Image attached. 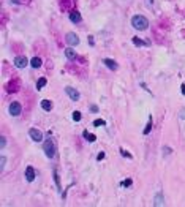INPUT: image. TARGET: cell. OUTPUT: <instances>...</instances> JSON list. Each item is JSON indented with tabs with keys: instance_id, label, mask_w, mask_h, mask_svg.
Returning a JSON list of instances; mask_svg holds the SVG:
<instances>
[{
	"instance_id": "obj_1",
	"label": "cell",
	"mask_w": 185,
	"mask_h": 207,
	"mask_svg": "<svg viewBox=\"0 0 185 207\" xmlns=\"http://www.w3.org/2000/svg\"><path fill=\"white\" fill-rule=\"evenodd\" d=\"M131 25H133L136 30H146V29L149 27V21L144 16H141V14H136V16L131 17Z\"/></svg>"
},
{
	"instance_id": "obj_2",
	"label": "cell",
	"mask_w": 185,
	"mask_h": 207,
	"mask_svg": "<svg viewBox=\"0 0 185 207\" xmlns=\"http://www.w3.org/2000/svg\"><path fill=\"white\" fill-rule=\"evenodd\" d=\"M43 150H45L48 158H52V156L55 155V146H54V141H52L51 138H48V139L43 142Z\"/></svg>"
},
{
	"instance_id": "obj_3",
	"label": "cell",
	"mask_w": 185,
	"mask_h": 207,
	"mask_svg": "<svg viewBox=\"0 0 185 207\" xmlns=\"http://www.w3.org/2000/svg\"><path fill=\"white\" fill-rule=\"evenodd\" d=\"M29 136H30L32 141H35V142H41V141H43V133H41L40 130H37V128L29 130Z\"/></svg>"
},
{
	"instance_id": "obj_4",
	"label": "cell",
	"mask_w": 185,
	"mask_h": 207,
	"mask_svg": "<svg viewBox=\"0 0 185 207\" xmlns=\"http://www.w3.org/2000/svg\"><path fill=\"white\" fill-rule=\"evenodd\" d=\"M65 41L73 48V46H78V44H79V37L76 33H73V32H70V33H67Z\"/></svg>"
},
{
	"instance_id": "obj_5",
	"label": "cell",
	"mask_w": 185,
	"mask_h": 207,
	"mask_svg": "<svg viewBox=\"0 0 185 207\" xmlns=\"http://www.w3.org/2000/svg\"><path fill=\"white\" fill-rule=\"evenodd\" d=\"M8 111H10V114H11V116L17 117V116L21 114V111H22V106H21L17 101H13V103L10 104V108H8Z\"/></svg>"
},
{
	"instance_id": "obj_6",
	"label": "cell",
	"mask_w": 185,
	"mask_h": 207,
	"mask_svg": "<svg viewBox=\"0 0 185 207\" xmlns=\"http://www.w3.org/2000/svg\"><path fill=\"white\" fill-rule=\"evenodd\" d=\"M65 92H67V95H68L70 98L73 100V101H78V100H79V97H81V95H79V92L76 90V89L70 87V85H68V87H65Z\"/></svg>"
},
{
	"instance_id": "obj_7",
	"label": "cell",
	"mask_w": 185,
	"mask_h": 207,
	"mask_svg": "<svg viewBox=\"0 0 185 207\" xmlns=\"http://www.w3.org/2000/svg\"><path fill=\"white\" fill-rule=\"evenodd\" d=\"M27 63H29V60L24 57V55H17V57L14 59V67L16 68H24V67H27Z\"/></svg>"
},
{
	"instance_id": "obj_8",
	"label": "cell",
	"mask_w": 185,
	"mask_h": 207,
	"mask_svg": "<svg viewBox=\"0 0 185 207\" xmlns=\"http://www.w3.org/2000/svg\"><path fill=\"white\" fill-rule=\"evenodd\" d=\"M35 177H37V176H35V169L32 166H29L27 169H25V179H27L29 182H33Z\"/></svg>"
},
{
	"instance_id": "obj_9",
	"label": "cell",
	"mask_w": 185,
	"mask_h": 207,
	"mask_svg": "<svg viewBox=\"0 0 185 207\" xmlns=\"http://www.w3.org/2000/svg\"><path fill=\"white\" fill-rule=\"evenodd\" d=\"M103 63L106 65L109 70H117V68H119V65H117L116 60H112V59H104V60H103Z\"/></svg>"
},
{
	"instance_id": "obj_10",
	"label": "cell",
	"mask_w": 185,
	"mask_h": 207,
	"mask_svg": "<svg viewBox=\"0 0 185 207\" xmlns=\"http://www.w3.org/2000/svg\"><path fill=\"white\" fill-rule=\"evenodd\" d=\"M81 13H79V11H76V10H73L71 13H70V21H71V22H81Z\"/></svg>"
},
{
	"instance_id": "obj_11",
	"label": "cell",
	"mask_w": 185,
	"mask_h": 207,
	"mask_svg": "<svg viewBox=\"0 0 185 207\" xmlns=\"http://www.w3.org/2000/svg\"><path fill=\"white\" fill-rule=\"evenodd\" d=\"M65 55H67V59H68V60H75V59H76V51L71 48V46H70V48L65 49Z\"/></svg>"
},
{
	"instance_id": "obj_12",
	"label": "cell",
	"mask_w": 185,
	"mask_h": 207,
	"mask_svg": "<svg viewBox=\"0 0 185 207\" xmlns=\"http://www.w3.org/2000/svg\"><path fill=\"white\" fill-rule=\"evenodd\" d=\"M155 206L157 207H160V206H163L164 204V198H163V193H157V196H155Z\"/></svg>"
},
{
	"instance_id": "obj_13",
	"label": "cell",
	"mask_w": 185,
	"mask_h": 207,
	"mask_svg": "<svg viewBox=\"0 0 185 207\" xmlns=\"http://www.w3.org/2000/svg\"><path fill=\"white\" fill-rule=\"evenodd\" d=\"M8 90L10 92H17L19 90V81H13V82H10V84H8Z\"/></svg>"
},
{
	"instance_id": "obj_14",
	"label": "cell",
	"mask_w": 185,
	"mask_h": 207,
	"mask_svg": "<svg viewBox=\"0 0 185 207\" xmlns=\"http://www.w3.org/2000/svg\"><path fill=\"white\" fill-rule=\"evenodd\" d=\"M41 108L45 109V111H51V109H52V103L49 101V100H43V101H41Z\"/></svg>"
},
{
	"instance_id": "obj_15",
	"label": "cell",
	"mask_w": 185,
	"mask_h": 207,
	"mask_svg": "<svg viewBox=\"0 0 185 207\" xmlns=\"http://www.w3.org/2000/svg\"><path fill=\"white\" fill-rule=\"evenodd\" d=\"M30 65H32L33 68H40V67H41V59H40V57H33V59L30 60Z\"/></svg>"
},
{
	"instance_id": "obj_16",
	"label": "cell",
	"mask_w": 185,
	"mask_h": 207,
	"mask_svg": "<svg viewBox=\"0 0 185 207\" xmlns=\"http://www.w3.org/2000/svg\"><path fill=\"white\" fill-rule=\"evenodd\" d=\"M82 134H84V138H86V139L89 141V142H95V139H96V138H95V134H90V133L87 131V130H86L84 133H82Z\"/></svg>"
},
{
	"instance_id": "obj_17",
	"label": "cell",
	"mask_w": 185,
	"mask_h": 207,
	"mask_svg": "<svg viewBox=\"0 0 185 207\" xmlns=\"http://www.w3.org/2000/svg\"><path fill=\"white\" fill-rule=\"evenodd\" d=\"M46 82H48V81H46V78H40V79H38V82H37V90H41V89L46 85Z\"/></svg>"
},
{
	"instance_id": "obj_18",
	"label": "cell",
	"mask_w": 185,
	"mask_h": 207,
	"mask_svg": "<svg viewBox=\"0 0 185 207\" xmlns=\"http://www.w3.org/2000/svg\"><path fill=\"white\" fill-rule=\"evenodd\" d=\"M133 43L136 44V46H147V43H144V41H142V40H139L138 37H134V38H133Z\"/></svg>"
},
{
	"instance_id": "obj_19",
	"label": "cell",
	"mask_w": 185,
	"mask_h": 207,
	"mask_svg": "<svg viewBox=\"0 0 185 207\" xmlns=\"http://www.w3.org/2000/svg\"><path fill=\"white\" fill-rule=\"evenodd\" d=\"M150 130H152V119H149V123H147V125H146V128H144V134H149V131H150Z\"/></svg>"
},
{
	"instance_id": "obj_20",
	"label": "cell",
	"mask_w": 185,
	"mask_h": 207,
	"mask_svg": "<svg viewBox=\"0 0 185 207\" xmlns=\"http://www.w3.org/2000/svg\"><path fill=\"white\" fill-rule=\"evenodd\" d=\"M73 120H75V122H79V120H81V112L79 111L73 112Z\"/></svg>"
},
{
	"instance_id": "obj_21",
	"label": "cell",
	"mask_w": 185,
	"mask_h": 207,
	"mask_svg": "<svg viewBox=\"0 0 185 207\" xmlns=\"http://www.w3.org/2000/svg\"><path fill=\"white\" fill-rule=\"evenodd\" d=\"M104 120H101V119H96L95 122H93V126H101V125H104Z\"/></svg>"
},
{
	"instance_id": "obj_22",
	"label": "cell",
	"mask_w": 185,
	"mask_h": 207,
	"mask_svg": "<svg viewBox=\"0 0 185 207\" xmlns=\"http://www.w3.org/2000/svg\"><path fill=\"white\" fill-rule=\"evenodd\" d=\"M54 179H55V183H57L59 190H62V187H60V180H59V176H57V171H54Z\"/></svg>"
},
{
	"instance_id": "obj_23",
	"label": "cell",
	"mask_w": 185,
	"mask_h": 207,
	"mask_svg": "<svg viewBox=\"0 0 185 207\" xmlns=\"http://www.w3.org/2000/svg\"><path fill=\"white\" fill-rule=\"evenodd\" d=\"M5 163H7V158H5L3 155H2V156H0V168H2V169L5 168Z\"/></svg>"
},
{
	"instance_id": "obj_24",
	"label": "cell",
	"mask_w": 185,
	"mask_h": 207,
	"mask_svg": "<svg viewBox=\"0 0 185 207\" xmlns=\"http://www.w3.org/2000/svg\"><path fill=\"white\" fill-rule=\"evenodd\" d=\"M120 185H122V187H130V185H131V179H127V180H123V182L120 183Z\"/></svg>"
},
{
	"instance_id": "obj_25",
	"label": "cell",
	"mask_w": 185,
	"mask_h": 207,
	"mask_svg": "<svg viewBox=\"0 0 185 207\" xmlns=\"http://www.w3.org/2000/svg\"><path fill=\"white\" fill-rule=\"evenodd\" d=\"M120 153H122L123 156H127V158H131V155H130V153H128L125 149H120Z\"/></svg>"
},
{
	"instance_id": "obj_26",
	"label": "cell",
	"mask_w": 185,
	"mask_h": 207,
	"mask_svg": "<svg viewBox=\"0 0 185 207\" xmlns=\"http://www.w3.org/2000/svg\"><path fill=\"white\" fill-rule=\"evenodd\" d=\"M5 146H7V139L5 138H0V149H3Z\"/></svg>"
},
{
	"instance_id": "obj_27",
	"label": "cell",
	"mask_w": 185,
	"mask_h": 207,
	"mask_svg": "<svg viewBox=\"0 0 185 207\" xmlns=\"http://www.w3.org/2000/svg\"><path fill=\"white\" fill-rule=\"evenodd\" d=\"M103 158H104V153H103V152H100L98 155H96V160L100 161V160H103Z\"/></svg>"
},
{
	"instance_id": "obj_28",
	"label": "cell",
	"mask_w": 185,
	"mask_h": 207,
	"mask_svg": "<svg viewBox=\"0 0 185 207\" xmlns=\"http://www.w3.org/2000/svg\"><path fill=\"white\" fill-rule=\"evenodd\" d=\"M180 119H185V108L180 109Z\"/></svg>"
},
{
	"instance_id": "obj_29",
	"label": "cell",
	"mask_w": 185,
	"mask_h": 207,
	"mask_svg": "<svg viewBox=\"0 0 185 207\" xmlns=\"http://www.w3.org/2000/svg\"><path fill=\"white\" fill-rule=\"evenodd\" d=\"M180 89H182V95H185V84H182Z\"/></svg>"
},
{
	"instance_id": "obj_30",
	"label": "cell",
	"mask_w": 185,
	"mask_h": 207,
	"mask_svg": "<svg viewBox=\"0 0 185 207\" xmlns=\"http://www.w3.org/2000/svg\"><path fill=\"white\" fill-rule=\"evenodd\" d=\"M90 109H92V111H93V112H96V111H98V108H96V106H95V104H93V106H92V108H90Z\"/></svg>"
}]
</instances>
